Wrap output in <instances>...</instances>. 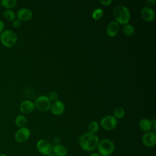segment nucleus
<instances>
[{"mask_svg": "<svg viewBox=\"0 0 156 156\" xmlns=\"http://www.w3.org/2000/svg\"><path fill=\"white\" fill-rule=\"evenodd\" d=\"M30 136V130L27 127L20 128L15 133V140L16 142L22 143L26 142Z\"/></svg>", "mask_w": 156, "mask_h": 156, "instance_id": "8", "label": "nucleus"}, {"mask_svg": "<svg viewBox=\"0 0 156 156\" xmlns=\"http://www.w3.org/2000/svg\"><path fill=\"white\" fill-rule=\"evenodd\" d=\"M113 114H114L113 116L116 119H122L125 115V110L122 107H119L115 109V110L113 112Z\"/></svg>", "mask_w": 156, "mask_h": 156, "instance_id": "23", "label": "nucleus"}, {"mask_svg": "<svg viewBox=\"0 0 156 156\" xmlns=\"http://www.w3.org/2000/svg\"><path fill=\"white\" fill-rule=\"evenodd\" d=\"M99 129V125L98 122L96 121H90L88 124V130L89 133L95 134L96 132H98Z\"/></svg>", "mask_w": 156, "mask_h": 156, "instance_id": "18", "label": "nucleus"}, {"mask_svg": "<svg viewBox=\"0 0 156 156\" xmlns=\"http://www.w3.org/2000/svg\"><path fill=\"white\" fill-rule=\"evenodd\" d=\"M152 124L151 123V121L148 119L143 118L140 121L139 127L141 130L145 132L151 131V130L152 129Z\"/></svg>", "mask_w": 156, "mask_h": 156, "instance_id": "16", "label": "nucleus"}, {"mask_svg": "<svg viewBox=\"0 0 156 156\" xmlns=\"http://www.w3.org/2000/svg\"><path fill=\"white\" fill-rule=\"evenodd\" d=\"M34 105L35 108H36L40 112H46L50 109L51 102L47 96L41 95L36 99Z\"/></svg>", "mask_w": 156, "mask_h": 156, "instance_id": "5", "label": "nucleus"}, {"mask_svg": "<svg viewBox=\"0 0 156 156\" xmlns=\"http://www.w3.org/2000/svg\"><path fill=\"white\" fill-rule=\"evenodd\" d=\"M113 16L115 21L122 25L128 24L130 20V12L129 9L122 5L116 6L113 10Z\"/></svg>", "mask_w": 156, "mask_h": 156, "instance_id": "2", "label": "nucleus"}, {"mask_svg": "<svg viewBox=\"0 0 156 156\" xmlns=\"http://www.w3.org/2000/svg\"><path fill=\"white\" fill-rule=\"evenodd\" d=\"M1 1H0V8H1Z\"/></svg>", "mask_w": 156, "mask_h": 156, "instance_id": "33", "label": "nucleus"}, {"mask_svg": "<svg viewBox=\"0 0 156 156\" xmlns=\"http://www.w3.org/2000/svg\"><path fill=\"white\" fill-rule=\"evenodd\" d=\"M0 156H7V155L6 154H1Z\"/></svg>", "mask_w": 156, "mask_h": 156, "instance_id": "32", "label": "nucleus"}, {"mask_svg": "<svg viewBox=\"0 0 156 156\" xmlns=\"http://www.w3.org/2000/svg\"><path fill=\"white\" fill-rule=\"evenodd\" d=\"M54 142L55 144H60V139L58 138V137H55L54 138Z\"/></svg>", "mask_w": 156, "mask_h": 156, "instance_id": "29", "label": "nucleus"}, {"mask_svg": "<svg viewBox=\"0 0 156 156\" xmlns=\"http://www.w3.org/2000/svg\"><path fill=\"white\" fill-rule=\"evenodd\" d=\"M123 34L127 37L132 36L134 34L135 32V28L134 27L129 24H127L124 25V27L122 28Z\"/></svg>", "mask_w": 156, "mask_h": 156, "instance_id": "19", "label": "nucleus"}, {"mask_svg": "<svg viewBox=\"0 0 156 156\" xmlns=\"http://www.w3.org/2000/svg\"><path fill=\"white\" fill-rule=\"evenodd\" d=\"M155 12L151 7L146 6L141 10V16L145 21H152L155 18Z\"/></svg>", "mask_w": 156, "mask_h": 156, "instance_id": "11", "label": "nucleus"}, {"mask_svg": "<svg viewBox=\"0 0 156 156\" xmlns=\"http://www.w3.org/2000/svg\"><path fill=\"white\" fill-rule=\"evenodd\" d=\"M18 37L16 33L10 29L4 30L0 35V41L3 46L7 48L13 46L17 41Z\"/></svg>", "mask_w": 156, "mask_h": 156, "instance_id": "3", "label": "nucleus"}, {"mask_svg": "<svg viewBox=\"0 0 156 156\" xmlns=\"http://www.w3.org/2000/svg\"><path fill=\"white\" fill-rule=\"evenodd\" d=\"M100 2L103 5L107 6V5H109L112 2V0H101Z\"/></svg>", "mask_w": 156, "mask_h": 156, "instance_id": "27", "label": "nucleus"}, {"mask_svg": "<svg viewBox=\"0 0 156 156\" xmlns=\"http://www.w3.org/2000/svg\"><path fill=\"white\" fill-rule=\"evenodd\" d=\"M12 26L16 29L19 28L21 26V21L18 20H15L12 22Z\"/></svg>", "mask_w": 156, "mask_h": 156, "instance_id": "25", "label": "nucleus"}, {"mask_svg": "<svg viewBox=\"0 0 156 156\" xmlns=\"http://www.w3.org/2000/svg\"><path fill=\"white\" fill-rule=\"evenodd\" d=\"M101 126L105 130H112L114 129L117 125V119L112 115L104 116L100 122Z\"/></svg>", "mask_w": 156, "mask_h": 156, "instance_id": "7", "label": "nucleus"}, {"mask_svg": "<svg viewBox=\"0 0 156 156\" xmlns=\"http://www.w3.org/2000/svg\"><path fill=\"white\" fill-rule=\"evenodd\" d=\"M89 156H101L98 152H93Z\"/></svg>", "mask_w": 156, "mask_h": 156, "instance_id": "30", "label": "nucleus"}, {"mask_svg": "<svg viewBox=\"0 0 156 156\" xmlns=\"http://www.w3.org/2000/svg\"><path fill=\"white\" fill-rule=\"evenodd\" d=\"M99 142V137L96 134L89 132L81 135L78 140L80 147L83 151L88 152H91L97 149Z\"/></svg>", "mask_w": 156, "mask_h": 156, "instance_id": "1", "label": "nucleus"}, {"mask_svg": "<svg viewBox=\"0 0 156 156\" xmlns=\"http://www.w3.org/2000/svg\"><path fill=\"white\" fill-rule=\"evenodd\" d=\"M103 14V10L101 8H96L93 11L92 18L96 21H99L102 18Z\"/></svg>", "mask_w": 156, "mask_h": 156, "instance_id": "22", "label": "nucleus"}, {"mask_svg": "<svg viewBox=\"0 0 156 156\" xmlns=\"http://www.w3.org/2000/svg\"><path fill=\"white\" fill-rule=\"evenodd\" d=\"M46 156H55V155L53 154L52 152H51V154H48V155H46Z\"/></svg>", "mask_w": 156, "mask_h": 156, "instance_id": "31", "label": "nucleus"}, {"mask_svg": "<svg viewBox=\"0 0 156 156\" xmlns=\"http://www.w3.org/2000/svg\"><path fill=\"white\" fill-rule=\"evenodd\" d=\"M48 97V98H49V99L50 100L51 102H54L58 101V94L55 91H51V93H49V96Z\"/></svg>", "mask_w": 156, "mask_h": 156, "instance_id": "24", "label": "nucleus"}, {"mask_svg": "<svg viewBox=\"0 0 156 156\" xmlns=\"http://www.w3.org/2000/svg\"><path fill=\"white\" fill-rule=\"evenodd\" d=\"M50 109L53 115L59 116L63 114L65 112V106L62 101L58 100L51 104Z\"/></svg>", "mask_w": 156, "mask_h": 156, "instance_id": "10", "label": "nucleus"}, {"mask_svg": "<svg viewBox=\"0 0 156 156\" xmlns=\"http://www.w3.org/2000/svg\"><path fill=\"white\" fill-rule=\"evenodd\" d=\"M143 144L147 147H152L156 144V135L152 131L145 132L141 138Z\"/></svg>", "mask_w": 156, "mask_h": 156, "instance_id": "9", "label": "nucleus"}, {"mask_svg": "<svg viewBox=\"0 0 156 156\" xmlns=\"http://www.w3.org/2000/svg\"><path fill=\"white\" fill-rule=\"evenodd\" d=\"M97 148L101 156H109L115 151V144L111 140L105 138L99 142Z\"/></svg>", "mask_w": 156, "mask_h": 156, "instance_id": "4", "label": "nucleus"}, {"mask_svg": "<svg viewBox=\"0 0 156 156\" xmlns=\"http://www.w3.org/2000/svg\"><path fill=\"white\" fill-rule=\"evenodd\" d=\"M35 108L34 103L30 101L26 100L22 102L20 105V111L24 114H29L32 113Z\"/></svg>", "mask_w": 156, "mask_h": 156, "instance_id": "13", "label": "nucleus"}, {"mask_svg": "<svg viewBox=\"0 0 156 156\" xmlns=\"http://www.w3.org/2000/svg\"><path fill=\"white\" fill-rule=\"evenodd\" d=\"M37 151L42 155H47L52 152V146L51 144L45 139H41L38 140L36 144Z\"/></svg>", "mask_w": 156, "mask_h": 156, "instance_id": "6", "label": "nucleus"}, {"mask_svg": "<svg viewBox=\"0 0 156 156\" xmlns=\"http://www.w3.org/2000/svg\"><path fill=\"white\" fill-rule=\"evenodd\" d=\"M16 17L20 21H27L32 18V12L29 9L21 8L17 12Z\"/></svg>", "mask_w": 156, "mask_h": 156, "instance_id": "12", "label": "nucleus"}, {"mask_svg": "<svg viewBox=\"0 0 156 156\" xmlns=\"http://www.w3.org/2000/svg\"><path fill=\"white\" fill-rule=\"evenodd\" d=\"M119 30V24L116 21H111L107 26L106 34L110 37H115Z\"/></svg>", "mask_w": 156, "mask_h": 156, "instance_id": "14", "label": "nucleus"}, {"mask_svg": "<svg viewBox=\"0 0 156 156\" xmlns=\"http://www.w3.org/2000/svg\"><path fill=\"white\" fill-rule=\"evenodd\" d=\"M1 6L7 9H11L15 7L17 4L16 0H1Z\"/></svg>", "mask_w": 156, "mask_h": 156, "instance_id": "21", "label": "nucleus"}, {"mask_svg": "<svg viewBox=\"0 0 156 156\" xmlns=\"http://www.w3.org/2000/svg\"><path fill=\"white\" fill-rule=\"evenodd\" d=\"M155 0H147L145 3L146 4V7H151V6H153L155 4Z\"/></svg>", "mask_w": 156, "mask_h": 156, "instance_id": "26", "label": "nucleus"}, {"mask_svg": "<svg viewBox=\"0 0 156 156\" xmlns=\"http://www.w3.org/2000/svg\"><path fill=\"white\" fill-rule=\"evenodd\" d=\"M52 152L55 156H66L68 154L67 148L63 144H55L52 147Z\"/></svg>", "mask_w": 156, "mask_h": 156, "instance_id": "15", "label": "nucleus"}, {"mask_svg": "<svg viewBox=\"0 0 156 156\" xmlns=\"http://www.w3.org/2000/svg\"><path fill=\"white\" fill-rule=\"evenodd\" d=\"M4 23L3 21L0 20V34H1L4 30Z\"/></svg>", "mask_w": 156, "mask_h": 156, "instance_id": "28", "label": "nucleus"}, {"mask_svg": "<svg viewBox=\"0 0 156 156\" xmlns=\"http://www.w3.org/2000/svg\"><path fill=\"white\" fill-rule=\"evenodd\" d=\"M27 118H26L25 116L22 115H20L17 116L15 120V124L20 128L26 127V125L27 124Z\"/></svg>", "mask_w": 156, "mask_h": 156, "instance_id": "17", "label": "nucleus"}, {"mask_svg": "<svg viewBox=\"0 0 156 156\" xmlns=\"http://www.w3.org/2000/svg\"><path fill=\"white\" fill-rule=\"evenodd\" d=\"M4 18L8 21H13L15 20L16 14L11 9H7L3 13Z\"/></svg>", "mask_w": 156, "mask_h": 156, "instance_id": "20", "label": "nucleus"}]
</instances>
